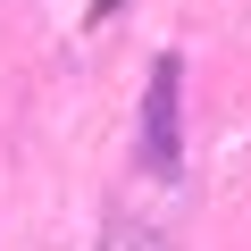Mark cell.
<instances>
[{
	"mask_svg": "<svg viewBox=\"0 0 251 251\" xmlns=\"http://www.w3.org/2000/svg\"><path fill=\"white\" fill-rule=\"evenodd\" d=\"M176 92H184V67L159 59V67H151V100H143V159H151L159 176L176 168Z\"/></svg>",
	"mask_w": 251,
	"mask_h": 251,
	"instance_id": "6da1fadb",
	"label": "cell"
}]
</instances>
